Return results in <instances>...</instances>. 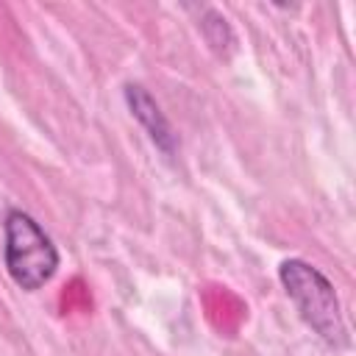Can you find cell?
I'll return each mask as SVG.
<instances>
[{
  "mask_svg": "<svg viewBox=\"0 0 356 356\" xmlns=\"http://www.w3.org/2000/svg\"><path fill=\"white\" fill-rule=\"evenodd\" d=\"M58 248L44 228L22 209H8L3 220V264L22 292L42 289L58 270Z\"/></svg>",
  "mask_w": 356,
  "mask_h": 356,
  "instance_id": "obj_2",
  "label": "cell"
},
{
  "mask_svg": "<svg viewBox=\"0 0 356 356\" xmlns=\"http://www.w3.org/2000/svg\"><path fill=\"white\" fill-rule=\"evenodd\" d=\"M197 28L206 39V44L211 47L214 56L220 58H231L236 50V33L231 28V22L211 6H200L197 8Z\"/></svg>",
  "mask_w": 356,
  "mask_h": 356,
  "instance_id": "obj_4",
  "label": "cell"
},
{
  "mask_svg": "<svg viewBox=\"0 0 356 356\" xmlns=\"http://www.w3.org/2000/svg\"><path fill=\"white\" fill-rule=\"evenodd\" d=\"M278 281L298 309L300 320L334 350L350 345V334L342 317L339 295L325 273H320L306 259H284L278 264Z\"/></svg>",
  "mask_w": 356,
  "mask_h": 356,
  "instance_id": "obj_1",
  "label": "cell"
},
{
  "mask_svg": "<svg viewBox=\"0 0 356 356\" xmlns=\"http://www.w3.org/2000/svg\"><path fill=\"white\" fill-rule=\"evenodd\" d=\"M122 97L125 106L131 111V117L142 125V131L147 134V139L156 145V150L167 159H172L178 153V134L172 131L170 120L164 117L161 106L156 103V97L142 86V83H125L122 86Z\"/></svg>",
  "mask_w": 356,
  "mask_h": 356,
  "instance_id": "obj_3",
  "label": "cell"
}]
</instances>
